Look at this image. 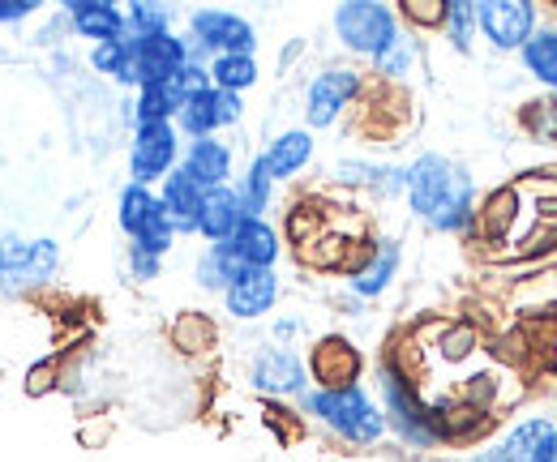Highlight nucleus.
<instances>
[{"label":"nucleus","instance_id":"1","mask_svg":"<svg viewBox=\"0 0 557 462\" xmlns=\"http://www.w3.org/2000/svg\"><path fill=\"white\" fill-rule=\"evenodd\" d=\"M408 205L417 210V218H424L433 232H472L476 218V189L468 167H459L446 154H420L408 167Z\"/></svg>","mask_w":557,"mask_h":462},{"label":"nucleus","instance_id":"2","mask_svg":"<svg viewBox=\"0 0 557 462\" xmlns=\"http://www.w3.org/2000/svg\"><path fill=\"white\" fill-rule=\"evenodd\" d=\"M382 382V415H386V428H395V437L399 441H408L412 450H433V446H442V428H437V411H433V402L420 395L417 382H408L399 369H391V364H382V373H377Z\"/></svg>","mask_w":557,"mask_h":462},{"label":"nucleus","instance_id":"3","mask_svg":"<svg viewBox=\"0 0 557 462\" xmlns=\"http://www.w3.org/2000/svg\"><path fill=\"white\" fill-rule=\"evenodd\" d=\"M305 411L313 420H322L331 433H339L351 446H377L386 437V415L373 398L360 386H344V390H309L305 395Z\"/></svg>","mask_w":557,"mask_h":462},{"label":"nucleus","instance_id":"4","mask_svg":"<svg viewBox=\"0 0 557 462\" xmlns=\"http://www.w3.org/2000/svg\"><path fill=\"white\" fill-rule=\"evenodd\" d=\"M61 270V245L39 236H0V291L4 296H30L35 287H48Z\"/></svg>","mask_w":557,"mask_h":462},{"label":"nucleus","instance_id":"5","mask_svg":"<svg viewBox=\"0 0 557 462\" xmlns=\"http://www.w3.org/2000/svg\"><path fill=\"white\" fill-rule=\"evenodd\" d=\"M331 22H335L339 43L348 48L351 57H364V61H373L404 30L399 13L391 4H377V0H348V4L335 9Z\"/></svg>","mask_w":557,"mask_h":462},{"label":"nucleus","instance_id":"6","mask_svg":"<svg viewBox=\"0 0 557 462\" xmlns=\"http://www.w3.org/2000/svg\"><path fill=\"white\" fill-rule=\"evenodd\" d=\"M364 95V73L356 65H326L313 73L309 90H305V121L309 129H331L339 125V116Z\"/></svg>","mask_w":557,"mask_h":462},{"label":"nucleus","instance_id":"7","mask_svg":"<svg viewBox=\"0 0 557 462\" xmlns=\"http://www.w3.org/2000/svg\"><path fill=\"white\" fill-rule=\"evenodd\" d=\"M181 167V133L172 121H150V125H134V141H129V180L150 189L163 185L168 172Z\"/></svg>","mask_w":557,"mask_h":462},{"label":"nucleus","instance_id":"8","mask_svg":"<svg viewBox=\"0 0 557 462\" xmlns=\"http://www.w3.org/2000/svg\"><path fill=\"white\" fill-rule=\"evenodd\" d=\"M189 39L214 57H253L258 48V30L249 17L232 13V9H194L189 13Z\"/></svg>","mask_w":557,"mask_h":462},{"label":"nucleus","instance_id":"9","mask_svg":"<svg viewBox=\"0 0 557 462\" xmlns=\"http://www.w3.org/2000/svg\"><path fill=\"white\" fill-rule=\"evenodd\" d=\"M476 26L497 52H519L532 39V30L541 26V13L532 0H481Z\"/></svg>","mask_w":557,"mask_h":462},{"label":"nucleus","instance_id":"10","mask_svg":"<svg viewBox=\"0 0 557 462\" xmlns=\"http://www.w3.org/2000/svg\"><path fill=\"white\" fill-rule=\"evenodd\" d=\"M309 382L318 390H344V386H360V373H364V355L360 347L344 338V334H326L309 347Z\"/></svg>","mask_w":557,"mask_h":462},{"label":"nucleus","instance_id":"11","mask_svg":"<svg viewBox=\"0 0 557 462\" xmlns=\"http://www.w3.org/2000/svg\"><path fill=\"white\" fill-rule=\"evenodd\" d=\"M249 386L267 398H305V386H309V369L305 360L292 351V347H262L249 364Z\"/></svg>","mask_w":557,"mask_h":462},{"label":"nucleus","instance_id":"12","mask_svg":"<svg viewBox=\"0 0 557 462\" xmlns=\"http://www.w3.org/2000/svg\"><path fill=\"white\" fill-rule=\"evenodd\" d=\"M278 304V274L275 270H240L227 291H223V309L236 322H258Z\"/></svg>","mask_w":557,"mask_h":462},{"label":"nucleus","instance_id":"13","mask_svg":"<svg viewBox=\"0 0 557 462\" xmlns=\"http://www.w3.org/2000/svg\"><path fill=\"white\" fill-rule=\"evenodd\" d=\"M134 43V68H138V86H150V82H168L176 77L189 52H185V35L168 30V35H129Z\"/></svg>","mask_w":557,"mask_h":462},{"label":"nucleus","instance_id":"14","mask_svg":"<svg viewBox=\"0 0 557 462\" xmlns=\"http://www.w3.org/2000/svg\"><path fill=\"white\" fill-rule=\"evenodd\" d=\"M65 22L77 39H90V43H116L129 35L125 9L112 0H65Z\"/></svg>","mask_w":557,"mask_h":462},{"label":"nucleus","instance_id":"15","mask_svg":"<svg viewBox=\"0 0 557 462\" xmlns=\"http://www.w3.org/2000/svg\"><path fill=\"white\" fill-rule=\"evenodd\" d=\"M223 245L245 270H275L278 253H283V236L271 218H245L232 232V240H223Z\"/></svg>","mask_w":557,"mask_h":462},{"label":"nucleus","instance_id":"16","mask_svg":"<svg viewBox=\"0 0 557 462\" xmlns=\"http://www.w3.org/2000/svg\"><path fill=\"white\" fill-rule=\"evenodd\" d=\"M181 172L207 193V189H223L232 185V146L219 137H198L185 146L181 154Z\"/></svg>","mask_w":557,"mask_h":462},{"label":"nucleus","instance_id":"17","mask_svg":"<svg viewBox=\"0 0 557 462\" xmlns=\"http://www.w3.org/2000/svg\"><path fill=\"white\" fill-rule=\"evenodd\" d=\"M399 262H404L399 240H373V245H369V258L348 274L351 296H356V300H377V296L395 283Z\"/></svg>","mask_w":557,"mask_h":462},{"label":"nucleus","instance_id":"18","mask_svg":"<svg viewBox=\"0 0 557 462\" xmlns=\"http://www.w3.org/2000/svg\"><path fill=\"white\" fill-rule=\"evenodd\" d=\"M159 205H163V214H168V223H172V232L176 236H198V210H202V189L176 167V172H168L163 176V185H159Z\"/></svg>","mask_w":557,"mask_h":462},{"label":"nucleus","instance_id":"19","mask_svg":"<svg viewBox=\"0 0 557 462\" xmlns=\"http://www.w3.org/2000/svg\"><path fill=\"white\" fill-rule=\"evenodd\" d=\"M554 433V420L545 415H532V420H519L493 450L481 454V462H541V450Z\"/></svg>","mask_w":557,"mask_h":462},{"label":"nucleus","instance_id":"20","mask_svg":"<svg viewBox=\"0 0 557 462\" xmlns=\"http://www.w3.org/2000/svg\"><path fill=\"white\" fill-rule=\"evenodd\" d=\"M245 223V210H240V198L232 185L223 189H207L202 193V210H198V236H207L210 245H223L232 240V232Z\"/></svg>","mask_w":557,"mask_h":462},{"label":"nucleus","instance_id":"21","mask_svg":"<svg viewBox=\"0 0 557 462\" xmlns=\"http://www.w3.org/2000/svg\"><path fill=\"white\" fill-rule=\"evenodd\" d=\"M262 163H267L271 180H292V176H300V172L313 163V133L283 129L275 141L262 150Z\"/></svg>","mask_w":557,"mask_h":462},{"label":"nucleus","instance_id":"22","mask_svg":"<svg viewBox=\"0 0 557 462\" xmlns=\"http://www.w3.org/2000/svg\"><path fill=\"white\" fill-rule=\"evenodd\" d=\"M519 205H523V193L515 189V185H502V189H493L485 201H481V210H476V218H472V232H481L485 240H506L510 236V227H515V218H519Z\"/></svg>","mask_w":557,"mask_h":462},{"label":"nucleus","instance_id":"23","mask_svg":"<svg viewBox=\"0 0 557 462\" xmlns=\"http://www.w3.org/2000/svg\"><path fill=\"white\" fill-rule=\"evenodd\" d=\"M335 180L339 185H351V189H373V193H404L408 185V172L404 167H386V163H360V159H344L335 163Z\"/></svg>","mask_w":557,"mask_h":462},{"label":"nucleus","instance_id":"24","mask_svg":"<svg viewBox=\"0 0 557 462\" xmlns=\"http://www.w3.org/2000/svg\"><path fill=\"white\" fill-rule=\"evenodd\" d=\"M185 103V90L176 77L168 82H150V86H138V99H134V125H150V121H176Z\"/></svg>","mask_w":557,"mask_h":462},{"label":"nucleus","instance_id":"25","mask_svg":"<svg viewBox=\"0 0 557 462\" xmlns=\"http://www.w3.org/2000/svg\"><path fill=\"white\" fill-rule=\"evenodd\" d=\"M519 57H523V68L536 82H545L549 90H557V26H536L532 39L519 48Z\"/></svg>","mask_w":557,"mask_h":462},{"label":"nucleus","instance_id":"26","mask_svg":"<svg viewBox=\"0 0 557 462\" xmlns=\"http://www.w3.org/2000/svg\"><path fill=\"white\" fill-rule=\"evenodd\" d=\"M236 189V198H240V210H245V218H267V210H271V198H275V180H271V172H267V163H262V154L245 167V176L232 185Z\"/></svg>","mask_w":557,"mask_h":462},{"label":"nucleus","instance_id":"27","mask_svg":"<svg viewBox=\"0 0 557 462\" xmlns=\"http://www.w3.org/2000/svg\"><path fill=\"white\" fill-rule=\"evenodd\" d=\"M168 338H172V347H176L181 355H202V351H210V347H214L219 326L210 322L207 313L189 309V313H181V317L168 326Z\"/></svg>","mask_w":557,"mask_h":462},{"label":"nucleus","instance_id":"28","mask_svg":"<svg viewBox=\"0 0 557 462\" xmlns=\"http://www.w3.org/2000/svg\"><path fill=\"white\" fill-rule=\"evenodd\" d=\"M154 210H159V198H154V189H141V185H125L121 189V198H116V223H121V232L129 236V240H138L141 232H146V223L154 218Z\"/></svg>","mask_w":557,"mask_h":462},{"label":"nucleus","instance_id":"29","mask_svg":"<svg viewBox=\"0 0 557 462\" xmlns=\"http://www.w3.org/2000/svg\"><path fill=\"white\" fill-rule=\"evenodd\" d=\"M90 68L103 73V77H112V82H121V86H134L138 90V68H134V43H129V35L116 39V43H95L90 48Z\"/></svg>","mask_w":557,"mask_h":462},{"label":"nucleus","instance_id":"30","mask_svg":"<svg viewBox=\"0 0 557 462\" xmlns=\"http://www.w3.org/2000/svg\"><path fill=\"white\" fill-rule=\"evenodd\" d=\"M207 68H210V86L214 90H227V95H245L262 77L258 57H214Z\"/></svg>","mask_w":557,"mask_h":462},{"label":"nucleus","instance_id":"31","mask_svg":"<svg viewBox=\"0 0 557 462\" xmlns=\"http://www.w3.org/2000/svg\"><path fill=\"white\" fill-rule=\"evenodd\" d=\"M420 61V43L412 30H399L377 57H373V73L377 77H386V82H399V77H408Z\"/></svg>","mask_w":557,"mask_h":462},{"label":"nucleus","instance_id":"32","mask_svg":"<svg viewBox=\"0 0 557 462\" xmlns=\"http://www.w3.org/2000/svg\"><path fill=\"white\" fill-rule=\"evenodd\" d=\"M176 133L198 141V137H214L219 133V121H214V90H202V95H189L176 112Z\"/></svg>","mask_w":557,"mask_h":462},{"label":"nucleus","instance_id":"33","mask_svg":"<svg viewBox=\"0 0 557 462\" xmlns=\"http://www.w3.org/2000/svg\"><path fill=\"white\" fill-rule=\"evenodd\" d=\"M351 249H356L351 236H344V232H322L313 245L296 249V258L305 265H313V270H344L351 258Z\"/></svg>","mask_w":557,"mask_h":462},{"label":"nucleus","instance_id":"34","mask_svg":"<svg viewBox=\"0 0 557 462\" xmlns=\"http://www.w3.org/2000/svg\"><path fill=\"white\" fill-rule=\"evenodd\" d=\"M322 232H331V210H326V205H318V201H296V205L287 210V240H292L296 249L313 245Z\"/></svg>","mask_w":557,"mask_h":462},{"label":"nucleus","instance_id":"35","mask_svg":"<svg viewBox=\"0 0 557 462\" xmlns=\"http://www.w3.org/2000/svg\"><path fill=\"white\" fill-rule=\"evenodd\" d=\"M240 270H245V265L227 253V245H207V253L198 258V270H194V274H198V287H202V291H219V296H223L227 283H232Z\"/></svg>","mask_w":557,"mask_h":462},{"label":"nucleus","instance_id":"36","mask_svg":"<svg viewBox=\"0 0 557 462\" xmlns=\"http://www.w3.org/2000/svg\"><path fill=\"white\" fill-rule=\"evenodd\" d=\"M433 330H437V355H442V364H463L481 347V334H476V326H468V322H437Z\"/></svg>","mask_w":557,"mask_h":462},{"label":"nucleus","instance_id":"37","mask_svg":"<svg viewBox=\"0 0 557 462\" xmlns=\"http://www.w3.org/2000/svg\"><path fill=\"white\" fill-rule=\"evenodd\" d=\"M125 22H129V35H168L172 30V22H176V13H172V4H154V0H134L129 9H125Z\"/></svg>","mask_w":557,"mask_h":462},{"label":"nucleus","instance_id":"38","mask_svg":"<svg viewBox=\"0 0 557 462\" xmlns=\"http://www.w3.org/2000/svg\"><path fill=\"white\" fill-rule=\"evenodd\" d=\"M450 48L468 52L472 48V35H476V4L472 0H446V22H442Z\"/></svg>","mask_w":557,"mask_h":462},{"label":"nucleus","instance_id":"39","mask_svg":"<svg viewBox=\"0 0 557 462\" xmlns=\"http://www.w3.org/2000/svg\"><path fill=\"white\" fill-rule=\"evenodd\" d=\"M399 22H408V30H442L446 22V0H404L399 9Z\"/></svg>","mask_w":557,"mask_h":462},{"label":"nucleus","instance_id":"40","mask_svg":"<svg viewBox=\"0 0 557 462\" xmlns=\"http://www.w3.org/2000/svg\"><path fill=\"white\" fill-rule=\"evenodd\" d=\"M240 116H245V99L227 95V90H214V121H219V129L240 125Z\"/></svg>","mask_w":557,"mask_h":462},{"label":"nucleus","instance_id":"41","mask_svg":"<svg viewBox=\"0 0 557 462\" xmlns=\"http://www.w3.org/2000/svg\"><path fill=\"white\" fill-rule=\"evenodd\" d=\"M57 364L52 360H44V364H35L30 373H26V395L30 398H39V395H48V390H57Z\"/></svg>","mask_w":557,"mask_h":462},{"label":"nucleus","instance_id":"42","mask_svg":"<svg viewBox=\"0 0 557 462\" xmlns=\"http://www.w3.org/2000/svg\"><path fill=\"white\" fill-rule=\"evenodd\" d=\"M159 270H163V262H159V258H150V253H141L138 245H129V274H134L138 283L159 278Z\"/></svg>","mask_w":557,"mask_h":462},{"label":"nucleus","instance_id":"43","mask_svg":"<svg viewBox=\"0 0 557 462\" xmlns=\"http://www.w3.org/2000/svg\"><path fill=\"white\" fill-rule=\"evenodd\" d=\"M35 9V0H0V22H26Z\"/></svg>","mask_w":557,"mask_h":462},{"label":"nucleus","instance_id":"44","mask_svg":"<svg viewBox=\"0 0 557 462\" xmlns=\"http://www.w3.org/2000/svg\"><path fill=\"white\" fill-rule=\"evenodd\" d=\"M296 330H300V322H292V317H283L275 326V338H296Z\"/></svg>","mask_w":557,"mask_h":462},{"label":"nucleus","instance_id":"45","mask_svg":"<svg viewBox=\"0 0 557 462\" xmlns=\"http://www.w3.org/2000/svg\"><path fill=\"white\" fill-rule=\"evenodd\" d=\"M541 462H557V424L549 433V441H545V450H541Z\"/></svg>","mask_w":557,"mask_h":462},{"label":"nucleus","instance_id":"46","mask_svg":"<svg viewBox=\"0 0 557 462\" xmlns=\"http://www.w3.org/2000/svg\"><path fill=\"white\" fill-rule=\"evenodd\" d=\"M545 369H549V373H557V338H554V342H545Z\"/></svg>","mask_w":557,"mask_h":462},{"label":"nucleus","instance_id":"47","mask_svg":"<svg viewBox=\"0 0 557 462\" xmlns=\"http://www.w3.org/2000/svg\"><path fill=\"white\" fill-rule=\"evenodd\" d=\"M545 322H549V326H554V330H557V300H554V304H549V309H545Z\"/></svg>","mask_w":557,"mask_h":462}]
</instances>
